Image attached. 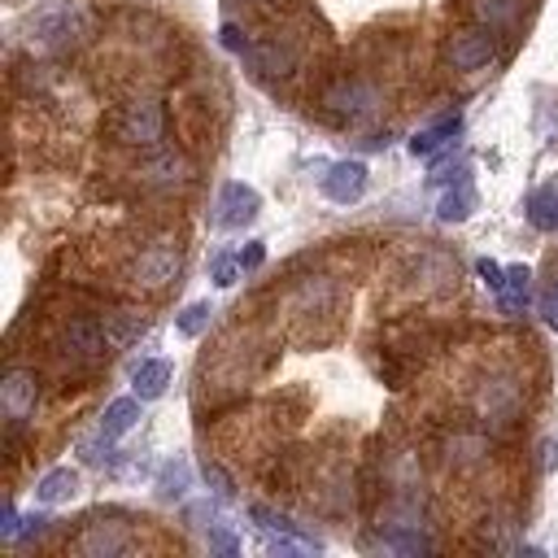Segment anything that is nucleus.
I'll use <instances>...</instances> for the list:
<instances>
[{
    "label": "nucleus",
    "mask_w": 558,
    "mask_h": 558,
    "mask_svg": "<svg viewBox=\"0 0 558 558\" xmlns=\"http://www.w3.org/2000/svg\"><path fill=\"white\" fill-rule=\"evenodd\" d=\"M235 257H240V270H257V266L266 262V244H262V240H253V244H248V248H240Z\"/></svg>",
    "instance_id": "bb28decb"
},
{
    "label": "nucleus",
    "mask_w": 558,
    "mask_h": 558,
    "mask_svg": "<svg viewBox=\"0 0 558 558\" xmlns=\"http://www.w3.org/2000/svg\"><path fill=\"white\" fill-rule=\"evenodd\" d=\"M471 13H475L480 26H488V31H506V26L519 22L523 0H471Z\"/></svg>",
    "instance_id": "aec40b11"
},
{
    "label": "nucleus",
    "mask_w": 558,
    "mask_h": 558,
    "mask_svg": "<svg viewBox=\"0 0 558 558\" xmlns=\"http://www.w3.org/2000/svg\"><path fill=\"white\" fill-rule=\"evenodd\" d=\"M541 314H545V323L558 331V279H554V283H549V292L541 296Z\"/></svg>",
    "instance_id": "c85d7f7f"
},
{
    "label": "nucleus",
    "mask_w": 558,
    "mask_h": 558,
    "mask_svg": "<svg viewBox=\"0 0 558 558\" xmlns=\"http://www.w3.org/2000/svg\"><path fill=\"white\" fill-rule=\"evenodd\" d=\"M74 549H78V554H87V558H113V554H126V549H131V536H126V527H122V523L92 519V523L78 532Z\"/></svg>",
    "instance_id": "6e6552de"
},
{
    "label": "nucleus",
    "mask_w": 558,
    "mask_h": 558,
    "mask_svg": "<svg viewBox=\"0 0 558 558\" xmlns=\"http://www.w3.org/2000/svg\"><path fill=\"white\" fill-rule=\"evenodd\" d=\"M257 209H262V201H257L253 187H244V183H222V187H218V205H214V222L227 227V231H240V227H248V222L257 218Z\"/></svg>",
    "instance_id": "39448f33"
},
{
    "label": "nucleus",
    "mask_w": 558,
    "mask_h": 558,
    "mask_svg": "<svg viewBox=\"0 0 558 558\" xmlns=\"http://www.w3.org/2000/svg\"><path fill=\"white\" fill-rule=\"evenodd\" d=\"M475 458H484V440H480V436H453V440H449V462L466 466V462H475Z\"/></svg>",
    "instance_id": "5701e85b"
},
{
    "label": "nucleus",
    "mask_w": 558,
    "mask_h": 558,
    "mask_svg": "<svg viewBox=\"0 0 558 558\" xmlns=\"http://www.w3.org/2000/svg\"><path fill=\"white\" fill-rule=\"evenodd\" d=\"M35 401H39V379H35V371L13 366V371L4 375V384H0V410H4V418H9L13 427L26 423V418L35 414Z\"/></svg>",
    "instance_id": "20e7f679"
},
{
    "label": "nucleus",
    "mask_w": 558,
    "mask_h": 558,
    "mask_svg": "<svg viewBox=\"0 0 558 558\" xmlns=\"http://www.w3.org/2000/svg\"><path fill=\"white\" fill-rule=\"evenodd\" d=\"M61 344H65V353H74V357H83V362H96L100 353H105V331L96 327V323H70L65 327V336H61Z\"/></svg>",
    "instance_id": "4468645a"
},
{
    "label": "nucleus",
    "mask_w": 558,
    "mask_h": 558,
    "mask_svg": "<svg viewBox=\"0 0 558 558\" xmlns=\"http://www.w3.org/2000/svg\"><path fill=\"white\" fill-rule=\"evenodd\" d=\"M323 105H327L331 113H340V118L357 122V118L375 113V105H379V92H375L371 83H362V78H336V83L323 92Z\"/></svg>",
    "instance_id": "7ed1b4c3"
},
{
    "label": "nucleus",
    "mask_w": 558,
    "mask_h": 558,
    "mask_svg": "<svg viewBox=\"0 0 558 558\" xmlns=\"http://www.w3.org/2000/svg\"><path fill=\"white\" fill-rule=\"evenodd\" d=\"M205 480L218 488V497H231V480L222 475V466H205Z\"/></svg>",
    "instance_id": "2f4dec72"
},
{
    "label": "nucleus",
    "mask_w": 558,
    "mask_h": 558,
    "mask_svg": "<svg viewBox=\"0 0 558 558\" xmlns=\"http://www.w3.org/2000/svg\"><path fill=\"white\" fill-rule=\"evenodd\" d=\"M209 314H214L209 301H192V305L179 314V331H183V336H201V331L209 327Z\"/></svg>",
    "instance_id": "4be33fe9"
},
{
    "label": "nucleus",
    "mask_w": 558,
    "mask_h": 558,
    "mask_svg": "<svg viewBox=\"0 0 558 558\" xmlns=\"http://www.w3.org/2000/svg\"><path fill=\"white\" fill-rule=\"evenodd\" d=\"M78 493V471L74 466H52L39 484H35V497L44 501V506H57V501H70Z\"/></svg>",
    "instance_id": "6ab92c4d"
},
{
    "label": "nucleus",
    "mask_w": 558,
    "mask_h": 558,
    "mask_svg": "<svg viewBox=\"0 0 558 558\" xmlns=\"http://www.w3.org/2000/svg\"><path fill=\"white\" fill-rule=\"evenodd\" d=\"M113 135H118V144H131V148H157L166 135V109L148 96L126 100L113 118Z\"/></svg>",
    "instance_id": "f257e3e1"
},
{
    "label": "nucleus",
    "mask_w": 558,
    "mask_h": 558,
    "mask_svg": "<svg viewBox=\"0 0 558 558\" xmlns=\"http://www.w3.org/2000/svg\"><path fill=\"white\" fill-rule=\"evenodd\" d=\"M235 270H240V257H227V253H218L209 275H214V283H218V288H231V283H235Z\"/></svg>",
    "instance_id": "393cba45"
},
{
    "label": "nucleus",
    "mask_w": 558,
    "mask_h": 558,
    "mask_svg": "<svg viewBox=\"0 0 558 558\" xmlns=\"http://www.w3.org/2000/svg\"><path fill=\"white\" fill-rule=\"evenodd\" d=\"M475 270H480V279H484L493 292H497V288H501V279H506V270H501L497 262H488V257H480V266H475Z\"/></svg>",
    "instance_id": "c756f323"
},
{
    "label": "nucleus",
    "mask_w": 558,
    "mask_h": 558,
    "mask_svg": "<svg viewBox=\"0 0 558 558\" xmlns=\"http://www.w3.org/2000/svg\"><path fill=\"white\" fill-rule=\"evenodd\" d=\"M493 57H497V44H493L488 26H484V31H458V35L445 44V61H449L453 70H484Z\"/></svg>",
    "instance_id": "423d86ee"
},
{
    "label": "nucleus",
    "mask_w": 558,
    "mask_h": 558,
    "mask_svg": "<svg viewBox=\"0 0 558 558\" xmlns=\"http://www.w3.org/2000/svg\"><path fill=\"white\" fill-rule=\"evenodd\" d=\"M532 301V270L527 266H506V279L497 288V305L501 314H523Z\"/></svg>",
    "instance_id": "f8f14e48"
},
{
    "label": "nucleus",
    "mask_w": 558,
    "mask_h": 558,
    "mask_svg": "<svg viewBox=\"0 0 558 558\" xmlns=\"http://www.w3.org/2000/svg\"><path fill=\"white\" fill-rule=\"evenodd\" d=\"M379 549H388V554H427V549H436V541L427 536V532H418V527H405V523H392L388 532H379V541H375Z\"/></svg>",
    "instance_id": "a211bd4d"
},
{
    "label": "nucleus",
    "mask_w": 558,
    "mask_h": 558,
    "mask_svg": "<svg viewBox=\"0 0 558 558\" xmlns=\"http://www.w3.org/2000/svg\"><path fill=\"white\" fill-rule=\"evenodd\" d=\"M166 384H170V362H166V357H148V362H140L135 375H131V388H135L140 401H157V397L166 392Z\"/></svg>",
    "instance_id": "f3484780"
},
{
    "label": "nucleus",
    "mask_w": 558,
    "mask_h": 558,
    "mask_svg": "<svg viewBox=\"0 0 558 558\" xmlns=\"http://www.w3.org/2000/svg\"><path fill=\"white\" fill-rule=\"evenodd\" d=\"M475 205H480V201H475V187H471L466 179H453V187L436 201V218H440V222H466V218L475 214Z\"/></svg>",
    "instance_id": "dca6fc26"
},
{
    "label": "nucleus",
    "mask_w": 558,
    "mask_h": 558,
    "mask_svg": "<svg viewBox=\"0 0 558 558\" xmlns=\"http://www.w3.org/2000/svg\"><path fill=\"white\" fill-rule=\"evenodd\" d=\"M131 275H135V283H144V288H166V283L179 275V253L166 248V244H153V248H144V253L135 257Z\"/></svg>",
    "instance_id": "1a4fd4ad"
},
{
    "label": "nucleus",
    "mask_w": 558,
    "mask_h": 558,
    "mask_svg": "<svg viewBox=\"0 0 558 558\" xmlns=\"http://www.w3.org/2000/svg\"><path fill=\"white\" fill-rule=\"evenodd\" d=\"M144 174H148V183H157V187H174V183L187 179V166H183V157L161 153L153 166H144Z\"/></svg>",
    "instance_id": "412c9836"
},
{
    "label": "nucleus",
    "mask_w": 558,
    "mask_h": 558,
    "mask_svg": "<svg viewBox=\"0 0 558 558\" xmlns=\"http://www.w3.org/2000/svg\"><path fill=\"white\" fill-rule=\"evenodd\" d=\"M366 183H371V174H366L362 161H336L323 174V196L336 201V205H353V201L366 196Z\"/></svg>",
    "instance_id": "0eeeda50"
},
{
    "label": "nucleus",
    "mask_w": 558,
    "mask_h": 558,
    "mask_svg": "<svg viewBox=\"0 0 558 558\" xmlns=\"http://www.w3.org/2000/svg\"><path fill=\"white\" fill-rule=\"evenodd\" d=\"M222 44H227V48H231V52H240V57H244V52H248V44H253V39H248V35H244V31H240V26H231V22H227V26H222Z\"/></svg>",
    "instance_id": "cd10ccee"
},
{
    "label": "nucleus",
    "mask_w": 558,
    "mask_h": 558,
    "mask_svg": "<svg viewBox=\"0 0 558 558\" xmlns=\"http://www.w3.org/2000/svg\"><path fill=\"white\" fill-rule=\"evenodd\" d=\"M523 214H527V222L536 231H545V235L558 231V179L545 183V187H532L527 201H523Z\"/></svg>",
    "instance_id": "9b49d317"
},
{
    "label": "nucleus",
    "mask_w": 558,
    "mask_h": 558,
    "mask_svg": "<svg viewBox=\"0 0 558 558\" xmlns=\"http://www.w3.org/2000/svg\"><path fill=\"white\" fill-rule=\"evenodd\" d=\"M183 488H187V466H183V462H179V466L170 462L166 475H161V497H179Z\"/></svg>",
    "instance_id": "a878e982"
},
{
    "label": "nucleus",
    "mask_w": 558,
    "mask_h": 558,
    "mask_svg": "<svg viewBox=\"0 0 558 558\" xmlns=\"http://www.w3.org/2000/svg\"><path fill=\"white\" fill-rule=\"evenodd\" d=\"M201 527H205V541H209V549H218V554H227V558L240 549V541H235V536H231V532H227L218 519H209V523H201Z\"/></svg>",
    "instance_id": "b1692460"
},
{
    "label": "nucleus",
    "mask_w": 558,
    "mask_h": 558,
    "mask_svg": "<svg viewBox=\"0 0 558 558\" xmlns=\"http://www.w3.org/2000/svg\"><path fill=\"white\" fill-rule=\"evenodd\" d=\"M248 65L253 70H262V74H292V65H296V52L288 48V44H279V39H266V44H248Z\"/></svg>",
    "instance_id": "ddd939ff"
},
{
    "label": "nucleus",
    "mask_w": 558,
    "mask_h": 558,
    "mask_svg": "<svg viewBox=\"0 0 558 558\" xmlns=\"http://www.w3.org/2000/svg\"><path fill=\"white\" fill-rule=\"evenodd\" d=\"M458 131H462V118H458V113H449V118H440V122H432V126L414 131V135H410V153H414V157H432V153H436V148H445Z\"/></svg>",
    "instance_id": "2eb2a0df"
},
{
    "label": "nucleus",
    "mask_w": 558,
    "mask_h": 558,
    "mask_svg": "<svg viewBox=\"0 0 558 558\" xmlns=\"http://www.w3.org/2000/svg\"><path fill=\"white\" fill-rule=\"evenodd\" d=\"M17 536H22V514L9 506L4 510V523H0V541H17Z\"/></svg>",
    "instance_id": "7c9ffc66"
},
{
    "label": "nucleus",
    "mask_w": 558,
    "mask_h": 558,
    "mask_svg": "<svg viewBox=\"0 0 558 558\" xmlns=\"http://www.w3.org/2000/svg\"><path fill=\"white\" fill-rule=\"evenodd\" d=\"M519 410H523V388H519V379H510V375H488V379L475 388V414H480L488 427L514 423Z\"/></svg>",
    "instance_id": "f03ea898"
},
{
    "label": "nucleus",
    "mask_w": 558,
    "mask_h": 558,
    "mask_svg": "<svg viewBox=\"0 0 558 558\" xmlns=\"http://www.w3.org/2000/svg\"><path fill=\"white\" fill-rule=\"evenodd\" d=\"M135 423H140V397H118V401L105 405V414H100V423H96V440L109 445V440L126 436Z\"/></svg>",
    "instance_id": "9d476101"
}]
</instances>
